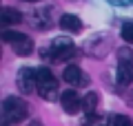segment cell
Listing matches in <instances>:
<instances>
[{"instance_id": "16", "label": "cell", "mask_w": 133, "mask_h": 126, "mask_svg": "<svg viewBox=\"0 0 133 126\" xmlns=\"http://www.w3.org/2000/svg\"><path fill=\"white\" fill-rule=\"evenodd\" d=\"M120 33H122V40L124 42H133V22H124Z\"/></svg>"}, {"instance_id": "11", "label": "cell", "mask_w": 133, "mask_h": 126, "mask_svg": "<svg viewBox=\"0 0 133 126\" xmlns=\"http://www.w3.org/2000/svg\"><path fill=\"white\" fill-rule=\"evenodd\" d=\"M60 27L64 29L66 33H80V31H82L80 18L73 16V13H64V16H62V18H60Z\"/></svg>"}, {"instance_id": "20", "label": "cell", "mask_w": 133, "mask_h": 126, "mask_svg": "<svg viewBox=\"0 0 133 126\" xmlns=\"http://www.w3.org/2000/svg\"><path fill=\"white\" fill-rule=\"evenodd\" d=\"M22 2H36V0H22Z\"/></svg>"}, {"instance_id": "18", "label": "cell", "mask_w": 133, "mask_h": 126, "mask_svg": "<svg viewBox=\"0 0 133 126\" xmlns=\"http://www.w3.org/2000/svg\"><path fill=\"white\" fill-rule=\"evenodd\" d=\"M127 100H129V104L133 106V89H131V93H129V97H127Z\"/></svg>"}, {"instance_id": "10", "label": "cell", "mask_w": 133, "mask_h": 126, "mask_svg": "<svg viewBox=\"0 0 133 126\" xmlns=\"http://www.w3.org/2000/svg\"><path fill=\"white\" fill-rule=\"evenodd\" d=\"M51 9L49 7H42V9H38L36 13H33V27L38 29V31H47L49 27H51Z\"/></svg>"}, {"instance_id": "6", "label": "cell", "mask_w": 133, "mask_h": 126, "mask_svg": "<svg viewBox=\"0 0 133 126\" xmlns=\"http://www.w3.org/2000/svg\"><path fill=\"white\" fill-rule=\"evenodd\" d=\"M109 49H111V38L102 36V33L91 38V40H87V44H84V51L89 55H93V58H104Z\"/></svg>"}, {"instance_id": "19", "label": "cell", "mask_w": 133, "mask_h": 126, "mask_svg": "<svg viewBox=\"0 0 133 126\" xmlns=\"http://www.w3.org/2000/svg\"><path fill=\"white\" fill-rule=\"evenodd\" d=\"M29 126H42V124H40V122H31Z\"/></svg>"}, {"instance_id": "15", "label": "cell", "mask_w": 133, "mask_h": 126, "mask_svg": "<svg viewBox=\"0 0 133 126\" xmlns=\"http://www.w3.org/2000/svg\"><path fill=\"white\" fill-rule=\"evenodd\" d=\"M111 126H133V120L129 115H113L111 117Z\"/></svg>"}, {"instance_id": "2", "label": "cell", "mask_w": 133, "mask_h": 126, "mask_svg": "<svg viewBox=\"0 0 133 126\" xmlns=\"http://www.w3.org/2000/svg\"><path fill=\"white\" fill-rule=\"evenodd\" d=\"M36 82H38V93H40L42 100L53 102V100L58 97V80L53 78V73L47 66L36 69Z\"/></svg>"}, {"instance_id": "14", "label": "cell", "mask_w": 133, "mask_h": 126, "mask_svg": "<svg viewBox=\"0 0 133 126\" xmlns=\"http://www.w3.org/2000/svg\"><path fill=\"white\" fill-rule=\"evenodd\" d=\"M84 126H111V117H107V115H91V117H87V122H84Z\"/></svg>"}, {"instance_id": "4", "label": "cell", "mask_w": 133, "mask_h": 126, "mask_svg": "<svg viewBox=\"0 0 133 126\" xmlns=\"http://www.w3.org/2000/svg\"><path fill=\"white\" fill-rule=\"evenodd\" d=\"M133 82V51L129 47L118 49V84L129 86Z\"/></svg>"}, {"instance_id": "3", "label": "cell", "mask_w": 133, "mask_h": 126, "mask_svg": "<svg viewBox=\"0 0 133 126\" xmlns=\"http://www.w3.org/2000/svg\"><path fill=\"white\" fill-rule=\"evenodd\" d=\"M27 113H29L27 102L20 100L18 95H11L2 102V117H5L7 124H18V122L27 120Z\"/></svg>"}, {"instance_id": "1", "label": "cell", "mask_w": 133, "mask_h": 126, "mask_svg": "<svg viewBox=\"0 0 133 126\" xmlns=\"http://www.w3.org/2000/svg\"><path fill=\"white\" fill-rule=\"evenodd\" d=\"M73 55H76V47H73L71 38H64V36L56 38L49 44V49L42 53V58H47L51 62H66V60H71Z\"/></svg>"}, {"instance_id": "8", "label": "cell", "mask_w": 133, "mask_h": 126, "mask_svg": "<svg viewBox=\"0 0 133 126\" xmlns=\"http://www.w3.org/2000/svg\"><path fill=\"white\" fill-rule=\"evenodd\" d=\"M62 80H64L66 84H71V86H87V84H89V78H87V75L82 73V69L76 66V64L64 66V71H62Z\"/></svg>"}, {"instance_id": "17", "label": "cell", "mask_w": 133, "mask_h": 126, "mask_svg": "<svg viewBox=\"0 0 133 126\" xmlns=\"http://www.w3.org/2000/svg\"><path fill=\"white\" fill-rule=\"evenodd\" d=\"M109 2H113V5H131L133 0H109Z\"/></svg>"}, {"instance_id": "9", "label": "cell", "mask_w": 133, "mask_h": 126, "mask_svg": "<svg viewBox=\"0 0 133 126\" xmlns=\"http://www.w3.org/2000/svg\"><path fill=\"white\" fill-rule=\"evenodd\" d=\"M60 104H62V108H64V113H71V115H76L78 111H82V97L73 89L64 91V93L60 95Z\"/></svg>"}, {"instance_id": "7", "label": "cell", "mask_w": 133, "mask_h": 126, "mask_svg": "<svg viewBox=\"0 0 133 126\" xmlns=\"http://www.w3.org/2000/svg\"><path fill=\"white\" fill-rule=\"evenodd\" d=\"M18 89L22 95H29L33 93V91L38 89V82H36V69H29V66H24V69L18 71Z\"/></svg>"}, {"instance_id": "13", "label": "cell", "mask_w": 133, "mask_h": 126, "mask_svg": "<svg viewBox=\"0 0 133 126\" xmlns=\"http://www.w3.org/2000/svg\"><path fill=\"white\" fill-rule=\"evenodd\" d=\"M20 20H22V13H20L18 9H14V7H2V11H0V22L5 24V27L18 24Z\"/></svg>"}, {"instance_id": "5", "label": "cell", "mask_w": 133, "mask_h": 126, "mask_svg": "<svg viewBox=\"0 0 133 126\" xmlns=\"http://www.w3.org/2000/svg\"><path fill=\"white\" fill-rule=\"evenodd\" d=\"M2 40L9 42L18 55H31L33 53V40L20 31H2Z\"/></svg>"}, {"instance_id": "12", "label": "cell", "mask_w": 133, "mask_h": 126, "mask_svg": "<svg viewBox=\"0 0 133 126\" xmlns=\"http://www.w3.org/2000/svg\"><path fill=\"white\" fill-rule=\"evenodd\" d=\"M98 104H100V97L95 91H89V93L82 97V111L87 113V117L95 115V111H98Z\"/></svg>"}]
</instances>
